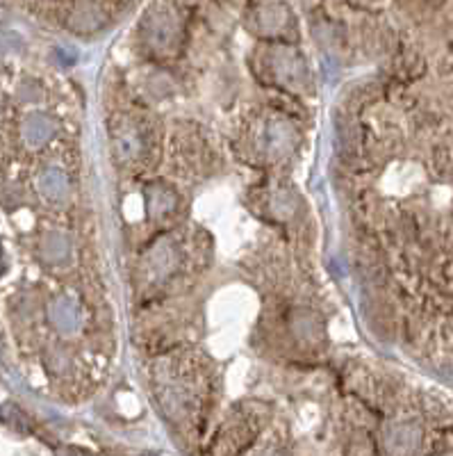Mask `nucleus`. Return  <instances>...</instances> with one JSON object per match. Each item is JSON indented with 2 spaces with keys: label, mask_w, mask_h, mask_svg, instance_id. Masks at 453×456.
<instances>
[{
  "label": "nucleus",
  "mask_w": 453,
  "mask_h": 456,
  "mask_svg": "<svg viewBox=\"0 0 453 456\" xmlns=\"http://www.w3.org/2000/svg\"><path fill=\"white\" fill-rule=\"evenodd\" d=\"M55 3L66 5L68 14H71V23H75V26L98 23L107 12V0H55Z\"/></svg>",
  "instance_id": "f257e3e1"
}]
</instances>
